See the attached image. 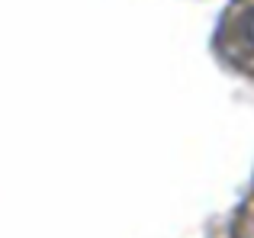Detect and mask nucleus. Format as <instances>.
Returning a JSON list of instances; mask_svg holds the SVG:
<instances>
[{
  "label": "nucleus",
  "mask_w": 254,
  "mask_h": 238,
  "mask_svg": "<svg viewBox=\"0 0 254 238\" xmlns=\"http://www.w3.org/2000/svg\"><path fill=\"white\" fill-rule=\"evenodd\" d=\"M245 39H248V45L254 49V10L245 13Z\"/></svg>",
  "instance_id": "f257e3e1"
}]
</instances>
